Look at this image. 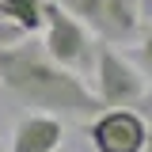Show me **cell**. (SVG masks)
I'll return each mask as SVG.
<instances>
[{"instance_id": "obj_1", "label": "cell", "mask_w": 152, "mask_h": 152, "mask_svg": "<svg viewBox=\"0 0 152 152\" xmlns=\"http://www.w3.org/2000/svg\"><path fill=\"white\" fill-rule=\"evenodd\" d=\"M0 91L31 110H46L69 122H88L99 114V95L80 80V72L57 65L34 38L0 46Z\"/></svg>"}, {"instance_id": "obj_11", "label": "cell", "mask_w": 152, "mask_h": 152, "mask_svg": "<svg viewBox=\"0 0 152 152\" xmlns=\"http://www.w3.org/2000/svg\"><path fill=\"white\" fill-rule=\"evenodd\" d=\"M0 19H4V12H0Z\"/></svg>"}, {"instance_id": "obj_7", "label": "cell", "mask_w": 152, "mask_h": 152, "mask_svg": "<svg viewBox=\"0 0 152 152\" xmlns=\"http://www.w3.org/2000/svg\"><path fill=\"white\" fill-rule=\"evenodd\" d=\"M0 12H4V19H12L34 34L46 19V0H0Z\"/></svg>"}, {"instance_id": "obj_10", "label": "cell", "mask_w": 152, "mask_h": 152, "mask_svg": "<svg viewBox=\"0 0 152 152\" xmlns=\"http://www.w3.org/2000/svg\"><path fill=\"white\" fill-rule=\"evenodd\" d=\"M145 152H152V133H148V145H145Z\"/></svg>"}, {"instance_id": "obj_4", "label": "cell", "mask_w": 152, "mask_h": 152, "mask_svg": "<svg viewBox=\"0 0 152 152\" xmlns=\"http://www.w3.org/2000/svg\"><path fill=\"white\" fill-rule=\"evenodd\" d=\"M42 27H46L42 46H46V53L53 57L57 65H65V69H72V72H84L88 65L95 69L91 31H88L72 12H65L57 0H46V19H42Z\"/></svg>"}, {"instance_id": "obj_2", "label": "cell", "mask_w": 152, "mask_h": 152, "mask_svg": "<svg viewBox=\"0 0 152 152\" xmlns=\"http://www.w3.org/2000/svg\"><path fill=\"white\" fill-rule=\"evenodd\" d=\"M95 88L103 107H133L148 91V76L133 65V57L118 53L114 42H99L95 46Z\"/></svg>"}, {"instance_id": "obj_8", "label": "cell", "mask_w": 152, "mask_h": 152, "mask_svg": "<svg viewBox=\"0 0 152 152\" xmlns=\"http://www.w3.org/2000/svg\"><path fill=\"white\" fill-rule=\"evenodd\" d=\"M129 57H133V65H137V69H141V72L152 80V23L141 31V34H137V42H133V53H129Z\"/></svg>"}, {"instance_id": "obj_6", "label": "cell", "mask_w": 152, "mask_h": 152, "mask_svg": "<svg viewBox=\"0 0 152 152\" xmlns=\"http://www.w3.org/2000/svg\"><path fill=\"white\" fill-rule=\"evenodd\" d=\"M61 141H65V118L46 114V110H31L15 122L8 152H57Z\"/></svg>"}, {"instance_id": "obj_3", "label": "cell", "mask_w": 152, "mask_h": 152, "mask_svg": "<svg viewBox=\"0 0 152 152\" xmlns=\"http://www.w3.org/2000/svg\"><path fill=\"white\" fill-rule=\"evenodd\" d=\"M65 12H72L99 42H133L141 34V0H57Z\"/></svg>"}, {"instance_id": "obj_5", "label": "cell", "mask_w": 152, "mask_h": 152, "mask_svg": "<svg viewBox=\"0 0 152 152\" xmlns=\"http://www.w3.org/2000/svg\"><path fill=\"white\" fill-rule=\"evenodd\" d=\"M88 145L91 152H145L148 145V126L137 110L126 107H107L91 118L88 126Z\"/></svg>"}, {"instance_id": "obj_9", "label": "cell", "mask_w": 152, "mask_h": 152, "mask_svg": "<svg viewBox=\"0 0 152 152\" xmlns=\"http://www.w3.org/2000/svg\"><path fill=\"white\" fill-rule=\"evenodd\" d=\"M141 15H145V19H152V0H141Z\"/></svg>"}]
</instances>
